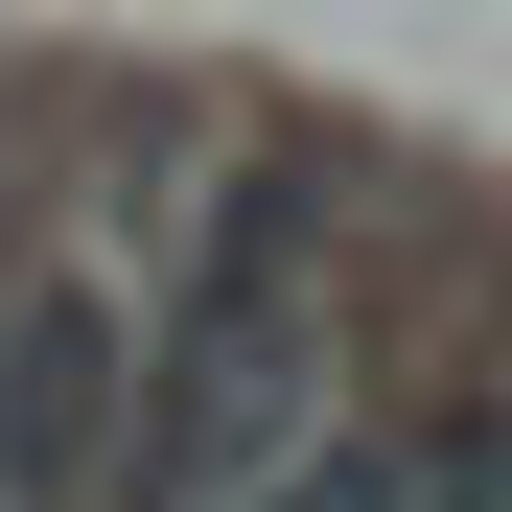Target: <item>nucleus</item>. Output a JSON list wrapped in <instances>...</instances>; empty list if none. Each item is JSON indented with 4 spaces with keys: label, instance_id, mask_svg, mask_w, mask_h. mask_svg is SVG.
<instances>
[{
    "label": "nucleus",
    "instance_id": "obj_2",
    "mask_svg": "<svg viewBox=\"0 0 512 512\" xmlns=\"http://www.w3.org/2000/svg\"><path fill=\"white\" fill-rule=\"evenodd\" d=\"M117 373H140V280L117 256H24L0 280V512H94Z\"/></svg>",
    "mask_w": 512,
    "mask_h": 512
},
{
    "label": "nucleus",
    "instance_id": "obj_3",
    "mask_svg": "<svg viewBox=\"0 0 512 512\" xmlns=\"http://www.w3.org/2000/svg\"><path fill=\"white\" fill-rule=\"evenodd\" d=\"M256 512H489V419H466V396H443V419H326Z\"/></svg>",
    "mask_w": 512,
    "mask_h": 512
},
{
    "label": "nucleus",
    "instance_id": "obj_1",
    "mask_svg": "<svg viewBox=\"0 0 512 512\" xmlns=\"http://www.w3.org/2000/svg\"><path fill=\"white\" fill-rule=\"evenodd\" d=\"M326 210H350V140H233L187 187V256H163L117 443H94V512H256L326 443V303H350Z\"/></svg>",
    "mask_w": 512,
    "mask_h": 512
}]
</instances>
